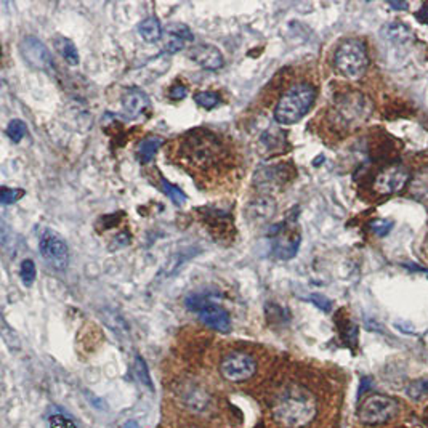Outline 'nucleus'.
I'll use <instances>...</instances> for the list:
<instances>
[{"label": "nucleus", "mask_w": 428, "mask_h": 428, "mask_svg": "<svg viewBox=\"0 0 428 428\" xmlns=\"http://www.w3.org/2000/svg\"><path fill=\"white\" fill-rule=\"evenodd\" d=\"M273 422L281 428H307L318 415V398L302 384H287L269 404Z\"/></svg>", "instance_id": "1"}, {"label": "nucleus", "mask_w": 428, "mask_h": 428, "mask_svg": "<svg viewBox=\"0 0 428 428\" xmlns=\"http://www.w3.org/2000/svg\"><path fill=\"white\" fill-rule=\"evenodd\" d=\"M316 101V88L309 83H297L278 100L274 108V121L281 126H292L307 116Z\"/></svg>", "instance_id": "2"}, {"label": "nucleus", "mask_w": 428, "mask_h": 428, "mask_svg": "<svg viewBox=\"0 0 428 428\" xmlns=\"http://www.w3.org/2000/svg\"><path fill=\"white\" fill-rule=\"evenodd\" d=\"M334 66L337 72L348 81L361 79L369 66L368 48L359 39H347L335 50Z\"/></svg>", "instance_id": "3"}, {"label": "nucleus", "mask_w": 428, "mask_h": 428, "mask_svg": "<svg viewBox=\"0 0 428 428\" xmlns=\"http://www.w3.org/2000/svg\"><path fill=\"white\" fill-rule=\"evenodd\" d=\"M183 154L196 167H210L218 161L220 143L215 135L210 132H193L185 140Z\"/></svg>", "instance_id": "4"}, {"label": "nucleus", "mask_w": 428, "mask_h": 428, "mask_svg": "<svg viewBox=\"0 0 428 428\" xmlns=\"http://www.w3.org/2000/svg\"><path fill=\"white\" fill-rule=\"evenodd\" d=\"M369 109V101L363 95H343L339 101H335L334 121L340 123L343 128H352L368 119Z\"/></svg>", "instance_id": "5"}, {"label": "nucleus", "mask_w": 428, "mask_h": 428, "mask_svg": "<svg viewBox=\"0 0 428 428\" xmlns=\"http://www.w3.org/2000/svg\"><path fill=\"white\" fill-rule=\"evenodd\" d=\"M399 404L396 399L385 395H373L366 398L358 410V417L366 425L387 424L398 414Z\"/></svg>", "instance_id": "6"}, {"label": "nucleus", "mask_w": 428, "mask_h": 428, "mask_svg": "<svg viewBox=\"0 0 428 428\" xmlns=\"http://www.w3.org/2000/svg\"><path fill=\"white\" fill-rule=\"evenodd\" d=\"M187 307L198 313L202 324L218 332H229L231 318L227 309L215 305L202 295H191L187 298Z\"/></svg>", "instance_id": "7"}, {"label": "nucleus", "mask_w": 428, "mask_h": 428, "mask_svg": "<svg viewBox=\"0 0 428 428\" xmlns=\"http://www.w3.org/2000/svg\"><path fill=\"white\" fill-rule=\"evenodd\" d=\"M257 373V361L247 352H231L220 363V374L225 380L241 384L252 379Z\"/></svg>", "instance_id": "8"}, {"label": "nucleus", "mask_w": 428, "mask_h": 428, "mask_svg": "<svg viewBox=\"0 0 428 428\" xmlns=\"http://www.w3.org/2000/svg\"><path fill=\"white\" fill-rule=\"evenodd\" d=\"M39 250H41L45 263L56 272H65L69 265V247L66 241L52 229L44 231L41 242H39Z\"/></svg>", "instance_id": "9"}, {"label": "nucleus", "mask_w": 428, "mask_h": 428, "mask_svg": "<svg viewBox=\"0 0 428 428\" xmlns=\"http://www.w3.org/2000/svg\"><path fill=\"white\" fill-rule=\"evenodd\" d=\"M20 50L22 58H25L27 63L32 67L41 71H52L53 69V60L50 50L45 47L44 42L39 41L37 37L27 36L21 41Z\"/></svg>", "instance_id": "10"}, {"label": "nucleus", "mask_w": 428, "mask_h": 428, "mask_svg": "<svg viewBox=\"0 0 428 428\" xmlns=\"http://www.w3.org/2000/svg\"><path fill=\"white\" fill-rule=\"evenodd\" d=\"M409 173L399 164H393L382 170L374 182V189L379 194H396L406 188Z\"/></svg>", "instance_id": "11"}, {"label": "nucleus", "mask_w": 428, "mask_h": 428, "mask_svg": "<svg viewBox=\"0 0 428 428\" xmlns=\"http://www.w3.org/2000/svg\"><path fill=\"white\" fill-rule=\"evenodd\" d=\"M279 231L274 233L273 241V252L278 258L283 260H289V258L295 257L298 250V244H300V234L297 233L294 228H287L286 225H279Z\"/></svg>", "instance_id": "12"}, {"label": "nucleus", "mask_w": 428, "mask_h": 428, "mask_svg": "<svg viewBox=\"0 0 428 428\" xmlns=\"http://www.w3.org/2000/svg\"><path fill=\"white\" fill-rule=\"evenodd\" d=\"M189 58L194 61L196 65L209 71H217L225 65L223 53L220 48L210 44H199L189 48Z\"/></svg>", "instance_id": "13"}, {"label": "nucleus", "mask_w": 428, "mask_h": 428, "mask_svg": "<svg viewBox=\"0 0 428 428\" xmlns=\"http://www.w3.org/2000/svg\"><path fill=\"white\" fill-rule=\"evenodd\" d=\"M289 178L290 173L287 172V168L284 166L262 167L260 170L255 173V187L258 189L265 191V193H268V191L283 187Z\"/></svg>", "instance_id": "14"}, {"label": "nucleus", "mask_w": 428, "mask_h": 428, "mask_svg": "<svg viewBox=\"0 0 428 428\" xmlns=\"http://www.w3.org/2000/svg\"><path fill=\"white\" fill-rule=\"evenodd\" d=\"M276 213V202L269 196H260L255 201H252L247 207L246 215L247 220L253 225H263L268 220H272Z\"/></svg>", "instance_id": "15"}, {"label": "nucleus", "mask_w": 428, "mask_h": 428, "mask_svg": "<svg viewBox=\"0 0 428 428\" xmlns=\"http://www.w3.org/2000/svg\"><path fill=\"white\" fill-rule=\"evenodd\" d=\"M149 108V98L143 90L128 88L122 97V111L131 119H137Z\"/></svg>", "instance_id": "16"}, {"label": "nucleus", "mask_w": 428, "mask_h": 428, "mask_svg": "<svg viewBox=\"0 0 428 428\" xmlns=\"http://www.w3.org/2000/svg\"><path fill=\"white\" fill-rule=\"evenodd\" d=\"M189 41H193V34L188 29V26L185 25H172L168 27L167 39L164 44L166 53H178L180 50H183L187 47V44Z\"/></svg>", "instance_id": "17"}, {"label": "nucleus", "mask_w": 428, "mask_h": 428, "mask_svg": "<svg viewBox=\"0 0 428 428\" xmlns=\"http://www.w3.org/2000/svg\"><path fill=\"white\" fill-rule=\"evenodd\" d=\"M138 34L142 36L146 44H154L157 41H161L162 26L159 20H157L156 16H149V18L143 20L138 25Z\"/></svg>", "instance_id": "18"}, {"label": "nucleus", "mask_w": 428, "mask_h": 428, "mask_svg": "<svg viewBox=\"0 0 428 428\" xmlns=\"http://www.w3.org/2000/svg\"><path fill=\"white\" fill-rule=\"evenodd\" d=\"M53 45H55L56 52L61 55V58H63L67 65H69V66H77L79 65L81 58H79L77 47L74 45V42L71 41V39L56 37Z\"/></svg>", "instance_id": "19"}, {"label": "nucleus", "mask_w": 428, "mask_h": 428, "mask_svg": "<svg viewBox=\"0 0 428 428\" xmlns=\"http://www.w3.org/2000/svg\"><path fill=\"white\" fill-rule=\"evenodd\" d=\"M162 143H164V140H162L161 137H154V135H151V137H146L138 146L140 162H142V164H149V162L154 159L157 151L161 149Z\"/></svg>", "instance_id": "20"}, {"label": "nucleus", "mask_w": 428, "mask_h": 428, "mask_svg": "<svg viewBox=\"0 0 428 428\" xmlns=\"http://www.w3.org/2000/svg\"><path fill=\"white\" fill-rule=\"evenodd\" d=\"M133 375L140 384L145 385L148 390H153V380H151L148 366H146L145 359L142 356H135L133 361Z\"/></svg>", "instance_id": "21"}, {"label": "nucleus", "mask_w": 428, "mask_h": 428, "mask_svg": "<svg viewBox=\"0 0 428 428\" xmlns=\"http://www.w3.org/2000/svg\"><path fill=\"white\" fill-rule=\"evenodd\" d=\"M410 194L419 199H428V170H422L410 182Z\"/></svg>", "instance_id": "22"}, {"label": "nucleus", "mask_w": 428, "mask_h": 428, "mask_svg": "<svg viewBox=\"0 0 428 428\" xmlns=\"http://www.w3.org/2000/svg\"><path fill=\"white\" fill-rule=\"evenodd\" d=\"M161 188H162V191H164V194L167 196V198L170 199L175 206H183L188 199L187 194H185L182 189L175 187V185H172L164 177H161Z\"/></svg>", "instance_id": "23"}, {"label": "nucleus", "mask_w": 428, "mask_h": 428, "mask_svg": "<svg viewBox=\"0 0 428 428\" xmlns=\"http://www.w3.org/2000/svg\"><path fill=\"white\" fill-rule=\"evenodd\" d=\"M406 393L410 399H414V401H420V399L428 398V379H419L410 382L406 388Z\"/></svg>", "instance_id": "24"}, {"label": "nucleus", "mask_w": 428, "mask_h": 428, "mask_svg": "<svg viewBox=\"0 0 428 428\" xmlns=\"http://www.w3.org/2000/svg\"><path fill=\"white\" fill-rule=\"evenodd\" d=\"M7 135L13 143H20L27 135V126L20 119H13L7 127Z\"/></svg>", "instance_id": "25"}, {"label": "nucleus", "mask_w": 428, "mask_h": 428, "mask_svg": "<svg viewBox=\"0 0 428 428\" xmlns=\"http://www.w3.org/2000/svg\"><path fill=\"white\" fill-rule=\"evenodd\" d=\"M194 101L201 108L213 109L220 105V97L215 92H198L194 95Z\"/></svg>", "instance_id": "26"}, {"label": "nucleus", "mask_w": 428, "mask_h": 428, "mask_svg": "<svg viewBox=\"0 0 428 428\" xmlns=\"http://www.w3.org/2000/svg\"><path fill=\"white\" fill-rule=\"evenodd\" d=\"M36 276H37V272H36V265H34L32 260H25L21 263V268H20V278L22 281V284L25 286H32L34 281H36Z\"/></svg>", "instance_id": "27"}, {"label": "nucleus", "mask_w": 428, "mask_h": 428, "mask_svg": "<svg viewBox=\"0 0 428 428\" xmlns=\"http://www.w3.org/2000/svg\"><path fill=\"white\" fill-rule=\"evenodd\" d=\"M22 196H25V189L20 188H2V193H0V202L2 206H10L18 202Z\"/></svg>", "instance_id": "28"}, {"label": "nucleus", "mask_w": 428, "mask_h": 428, "mask_svg": "<svg viewBox=\"0 0 428 428\" xmlns=\"http://www.w3.org/2000/svg\"><path fill=\"white\" fill-rule=\"evenodd\" d=\"M392 220H385V218H377L374 222H370V229H373V233L377 236H387L390 233L393 228Z\"/></svg>", "instance_id": "29"}, {"label": "nucleus", "mask_w": 428, "mask_h": 428, "mask_svg": "<svg viewBox=\"0 0 428 428\" xmlns=\"http://www.w3.org/2000/svg\"><path fill=\"white\" fill-rule=\"evenodd\" d=\"M187 95H188V90H187V87L182 86V83H177V86H173L170 90H168V98L173 101L185 100L187 98Z\"/></svg>", "instance_id": "30"}, {"label": "nucleus", "mask_w": 428, "mask_h": 428, "mask_svg": "<svg viewBox=\"0 0 428 428\" xmlns=\"http://www.w3.org/2000/svg\"><path fill=\"white\" fill-rule=\"evenodd\" d=\"M50 425H52V428H76L74 422L67 417H63V415H53V417L50 419Z\"/></svg>", "instance_id": "31"}, {"label": "nucleus", "mask_w": 428, "mask_h": 428, "mask_svg": "<svg viewBox=\"0 0 428 428\" xmlns=\"http://www.w3.org/2000/svg\"><path fill=\"white\" fill-rule=\"evenodd\" d=\"M309 300H312L314 305H316L318 308L323 309V312H330L332 308V303L329 298H326L324 295H318V294H313L312 297H309Z\"/></svg>", "instance_id": "32"}, {"label": "nucleus", "mask_w": 428, "mask_h": 428, "mask_svg": "<svg viewBox=\"0 0 428 428\" xmlns=\"http://www.w3.org/2000/svg\"><path fill=\"white\" fill-rule=\"evenodd\" d=\"M390 7L398 8V10H406L408 4H396V2H390Z\"/></svg>", "instance_id": "33"}, {"label": "nucleus", "mask_w": 428, "mask_h": 428, "mask_svg": "<svg viewBox=\"0 0 428 428\" xmlns=\"http://www.w3.org/2000/svg\"><path fill=\"white\" fill-rule=\"evenodd\" d=\"M123 428H142V427H140V425H138L137 422H135V420H128L127 424L123 425Z\"/></svg>", "instance_id": "34"}, {"label": "nucleus", "mask_w": 428, "mask_h": 428, "mask_svg": "<svg viewBox=\"0 0 428 428\" xmlns=\"http://www.w3.org/2000/svg\"><path fill=\"white\" fill-rule=\"evenodd\" d=\"M427 427H428V417H427Z\"/></svg>", "instance_id": "35"}]
</instances>
